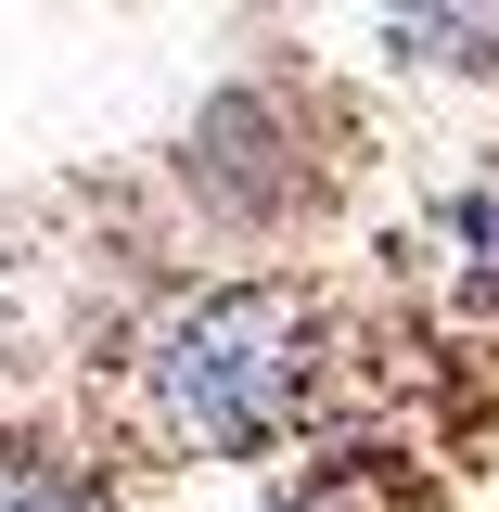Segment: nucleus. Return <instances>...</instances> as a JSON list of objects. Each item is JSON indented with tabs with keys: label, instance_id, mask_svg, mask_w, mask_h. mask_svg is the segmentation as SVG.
Segmentation results:
<instances>
[{
	"label": "nucleus",
	"instance_id": "1",
	"mask_svg": "<svg viewBox=\"0 0 499 512\" xmlns=\"http://www.w3.org/2000/svg\"><path fill=\"white\" fill-rule=\"evenodd\" d=\"M320 384V320L282 282H218L141 346V423L180 461H256Z\"/></svg>",
	"mask_w": 499,
	"mask_h": 512
},
{
	"label": "nucleus",
	"instance_id": "2",
	"mask_svg": "<svg viewBox=\"0 0 499 512\" xmlns=\"http://www.w3.org/2000/svg\"><path fill=\"white\" fill-rule=\"evenodd\" d=\"M0 512H103L77 474H52V461H0Z\"/></svg>",
	"mask_w": 499,
	"mask_h": 512
}]
</instances>
